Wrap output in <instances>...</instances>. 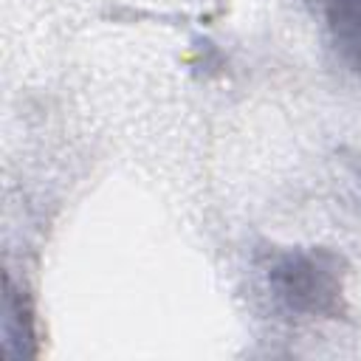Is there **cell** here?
I'll list each match as a JSON object with an SVG mask.
<instances>
[{"instance_id":"obj_1","label":"cell","mask_w":361,"mask_h":361,"mask_svg":"<svg viewBox=\"0 0 361 361\" xmlns=\"http://www.w3.org/2000/svg\"><path fill=\"white\" fill-rule=\"evenodd\" d=\"M274 279L282 296L299 310H327L338 290L333 271L316 254H288L274 268Z\"/></svg>"},{"instance_id":"obj_2","label":"cell","mask_w":361,"mask_h":361,"mask_svg":"<svg viewBox=\"0 0 361 361\" xmlns=\"http://www.w3.org/2000/svg\"><path fill=\"white\" fill-rule=\"evenodd\" d=\"M319 8L336 54L361 73V0H319Z\"/></svg>"}]
</instances>
